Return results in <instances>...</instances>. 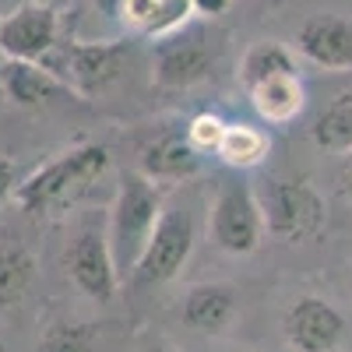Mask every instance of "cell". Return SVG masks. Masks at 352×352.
Listing matches in <instances>:
<instances>
[{
	"label": "cell",
	"mask_w": 352,
	"mask_h": 352,
	"mask_svg": "<svg viewBox=\"0 0 352 352\" xmlns=\"http://www.w3.org/2000/svg\"><path fill=\"white\" fill-rule=\"evenodd\" d=\"M131 53H134L131 39H109V43L60 39L46 53L43 67H50L67 88H74L78 99H88V96H99L102 88H109L124 74Z\"/></svg>",
	"instance_id": "cell-4"
},
{
	"label": "cell",
	"mask_w": 352,
	"mask_h": 352,
	"mask_svg": "<svg viewBox=\"0 0 352 352\" xmlns=\"http://www.w3.org/2000/svg\"><path fill=\"white\" fill-rule=\"evenodd\" d=\"M268 148H272V138L257 124L229 120L226 131H222L219 148H215V159L229 169H236V173H247V169H257L264 159H268Z\"/></svg>",
	"instance_id": "cell-16"
},
{
	"label": "cell",
	"mask_w": 352,
	"mask_h": 352,
	"mask_svg": "<svg viewBox=\"0 0 352 352\" xmlns=\"http://www.w3.org/2000/svg\"><path fill=\"white\" fill-rule=\"evenodd\" d=\"M190 8H194V18H219L232 8V0H190Z\"/></svg>",
	"instance_id": "cell-24"
},
{
	"label": "cell",
	"mask_w": 352,
	"mask_h": 352,
	"mask_svg": "<svg viewBox=\"0 0 352 352\" xmlns=\"http://www.w3.org/2000/svg\"><path fill=\"white\" fill-rule=\"evenodd\" d=\"M36 352H96V328L81 320H56L39 338Z\"/></svg>",
	"instance_id": "cell-20"
},
{
	"label": "cell",
	"mask_w": 352,
	"mask_h": 352,
	"mask_svg": "<svg viewBox=\"0 0 352 352\" xmlns=\"http://www.w3.org/2000/svg\"><path fill=\"white\" fill-rule=\"evenodd\" d=\"M338 194H342V201L352 208V152H345V159H342V166H338Z\"/></svg>",
	"instance_id": "cell-25"
},
{
	"label": "cell",
	"mask_w": 352,
	"mask_h": 352,
	"mask_svg": "<svg viewBox=\"0 0 352 352\" xmlns=\"http://www.w3.org/2000/svg\"><path fill=\"white\" fill-rule=\"evenodd\" d=\"M197 243V226L194 215L184 208V204H166L148 243H144L138 264H134V282L141 285H162L173 282L176 275L184 272V264L190 261Z\"/></svg>",
	"instance_id": "cell-6"
},
{
	"label": "cell",
	"mask_w": 352,
	"mask_h": 352,
	"mask_svg": "<svg viewBox=\"0 0 352 352\" xmlns=\"http://www.w3.org/2000/svg\"><path fill=\"white\" fill-rule=\"evenodd\" d=\"M310 141L320 152H352V88L335 92L310 120Z\"/></svg>",
	"instance_id": "cell-17"
},
{
	"label": "cell",
	"mask_w": 352,
	"mask_h": 352,
	"mask_svg": "<svg viewBox=\"0 0 352 352\" xmlns=\"http://www.w3.org/2000/svg\"><path fill=\"white\" fill-rule=\"evenodd\" d=\"M64 268L74 289L96 303H109L120 289V268H116V257L109 247V232L99 226H85L71 240L64 254Z\"/></svg>",
	"instance_id": "cell-9"
},
{
	"label": "cell",
	"mask_w": 352,
	"mask_h": 352,
	"mask_svg": "<svg viewBox=\"0 0 352 352\" xmlns=\"http://www.w3.org/2000/svg\"><path fill=\"white\" fill-rule=\"evenodd\" d=\"M36 4H50V0H36Z\"/></svg>",
	"instance_id": "cell-30"
},
{
	"label": "cell",
	"mask_w": 352,
	"mask_h": 352,
	"mask_svg": "<svg viewBox=\"0 0 352 352\" xmlns=\"http://www.w3.org/2000/svg\"><path fill=\"white\" fill-rule=\"evenodd\" d=\"M0 352H8V342H4V335H0Z\"/></svg>",
	"instance_id": "cell-28"
},
{
	"label": "cell",
	"mask_w": 352,
	"mask_h": 352,
	"mask_svg": "<svg viewBox=\"0 0 352 352\" xmlns=\"http://www.w3.org/2000/svg\"><path fill=\"white\" fill-rule=\"evenodd\" d=\"M148 352H173V349H166V345H155V349H148Z\"/></svg>",
	"instance_id": "cell-27"
},
{
	"label": "cell",
	"mask_w": 352,
	"mask_h": 352,
	"mask_svg": "<svg viewBox=\"0 0 352 352\" xmlns=\"http://www.w3.org/2000/svg\"><path fill=\"white\" fill-rule=\"evenodd\" d=\"M264 208L243 176H226L208 212V236L222 254L247 257L264 243Z\"/></svg>",
	"instance_id": "cell-5"
},
{
	"label": "cell",
	"mask_w": 352,
	"mask_h": 352,
	"mask_svg": "<svg viewBox=\"0 0 352 352\" xmlns=\"http://www.w3.org/2000/svg\"><path fill=\"white\" fill-rule=\"evenodd\" d=\"M257 197L264 208V229L278 243L317 240L328 226V201L307 176H272Z\"/></svg>",
	"instance_id": "cell-3"
},
{
	"label": "cell",
	"mask_w": 352,
	"mask_h": 352,
	"mask_svg": "<svg viewBox=\"0 0 352 352\" xmlns=\"http://www.w3.org/2000/svg\"><path fill=\"white\" fill-rule=\"evenodd\" d=\"M349 289H352V261H349Z\"/></svg>",
	"instance_id": "cell-29"
},
{
	"label": "cell",
	"mask_w": 352,
	"mask_h": 352,
	"mask_svg": "<svg viewBox=\"0 0 352 352\" xmlns=\"http://www.w3.org/2000/svg\"><path fill=\"white\" fill-rule=\"evenodd\" d=\"M243 92L250 96L254 113L268 127H289L296 124V116L307 106V88H303V71H278L268 74L254 85H247Z\"/></svg>",
	"instance_id": "cell-14"
},
{
	"label": "cell",
	"mask_w": 352,
	"mask_h": 352,
	"mask_svg": "<svg viewBox=\"0 0 352 352\" xmlns=\"http://www.w3.org/2000/svg\"><path fill=\"white\" fill-rule=\"evenodd\" d=\"M204 159L208 155L190 141L187 127H173V131H162L159 138H152L144 144L138 169L155 184H184L204 169Z\"/></svg>",
	"instance_id": "cell-12"
},
{
	"label": "cell",
	"mask_w": 352,
	"mask_h": 352,
	"mask_svg": "<svg viewBox=\"0 0 352 352\" xmlns=\"http://www.w3.org/2000/svg\"><path fill=\"white\" fill-rule=\"evenodd\" d=\"M236 289L226 285V282H197L184 292V303H180V317L184 324L197 335H219L232 324L236 317Z\"/></svg>",
	"instance_id": "cell-15"
},
{
	"label": "cell",
	"mask_w": 352,
	"mask_h": 352,
	"mask_svg": "<svg viewBox=\"0 0 352 352\" xmlns=\"http://www.w3.org/2000/svg\"><path fill=\"white\" fill-rule=\"evenodd\" d=\"M292 50L317 71L352 74V18L342 11L310 14L292 36Z\"/></svg>",
	"instance_id": "cell-11"
},
{
	"label": "cell",
	"mask_w": 352,
	"mask_h": 352,
	"mask_svg": "<svg viewBox=\"0 0 352 352\" xmlns=\"http://www.w3.org/2000/svg\"><path fill=\"white\" fill-rule=\"evenodd\" d=\"M21 4V0H0V14H8V11H14Z\"/></svg>",
	"instance_id": "cell-26"
},
{
	"label": "cell",
	"mask_w": 352,
	"mask_h": 352,
	"mask_svg": "<svg viewBox=\"0 0 352 352\" xmlns=\"http://www.w3.org/2000/svg\"><path fill=\"white\" fill-rule=\"evenodd\" d=\"M0 92L18 109H43L53 102L78 99L74 88H67L50 67L36 60H8V56L0 64Z\"/></svg>",
	"instance_id": "cell-13"
},
{
	"label": "cell",
	"mask_w": 352,
	"mask_h": 352,
	"mask_svg": "<svg viewBox=\"0 0 352 352\" xmlns=\"http://www.w3.org/2000/svg\"><path fill=\"white\" fill-rule=\"evenodd\" d=\"M226 124H229V120H222L219 113H197L194 120L187 124V134H190V141L197 144V148H201L204 155H215Z\"/></svg>",
	"instance_id": "cell-22"
},
{
	"label": "cell",
	"mask_w": 352,
	"mask_h": 352,
	"mask_svg": "<svg viewBox=\"0 0 352 352\" xmlns=\"http://www.w3.org/2000/svg\"><path fill=\"white\" fill-rule=\"evenodd\" d=\"M109 169V152L96 141H81L56 152L50 162L18 180L14 204L28 215H53L78 204Z\"/></svg>",
	"instance_id": "cell-1"
},
{
	"label": "cell",
	"mask_w": 352,
	"mask_h": 352,
	"mask_svg": "<svg viewBox=\"0 0 352 352\" xmlns=\"http://www.w3.org/2000/svg\"><path fill=\"white\" fill-rule=\"evenodd\" d=\"M162 190L155 180H148L141 169L138 173H124L120 184H116V197H113V208H109V247L116 257V268L120 275L134 272V264L148 243L152 229L162 215Z\"/></svg>",
	"instance_id": "cell-2"
},
{
	"label": "cell",
	"mask_w": 352,
	"mask_h": 352,
	"mask_svg": "<svg viewBox=\"0 0 352 352\" xmlns=\"http://www.w3.org/2000/svg\"><path fill=\"white\" fill-rule=\"evenodd\" d=\"M18 180H21V176H18V166H14L8 155H0V204L14 197Z\"/></svg>",
	"instance_id": "cell-23"
},
{
	"label": "cell",
	"mask_w": 352,
	"mask_h": 352,
	"mask_svg": "<svg viewBox=\"0 0 352 352\" xmlns=\"http://www.w3.org/2000/svg\"><path fill=\"white\" fill-rule=\"evenodd\" d=\"M152 43V71L159 88H194L204 78H212L219 64V43L197 25H184L180 32H169Z\"/></svg>",
	"instance_id": "cell-7"
},
{
	"label": "cell",
	"mask_w": 352,
	"mask_h": 352,
	"mask_svg": "<svg viewBox=\"0 0 352 352\" xmlns=\"http://www.w3.org/2000/svg\"><path fill=\"white\" fill-rule=\"evenodd\" d=\"M56 43H60V14L53 4L21 0L14 11L0 14V53L8 60L43 64Z\"/></svg>",
	"instance_id": "cell-10"
},
{
	"label": "cell",
	"mask_w": 352,
	"mask_h": 352,
	"mask_svg": "<svg viewBox=\"0 0 352 352\" xmlns=\"http://www.w3.org/2000/svg\"><path fill=\"white\" fill-rule=\"evenodd\" d=\"M282 338L292 352H342L349 320L328 296H300L282 317Z\"/></svg>",
	"instance_id": "cell-8"
},
{
	"label": "cell",
	"mask_w": 352,
	"mask_h": 352,
	"mask_svg": "<svg viewBox=\"0 0 352 352\" xmlns=\"http://www.w3.org/2000/svg\"><path fill=\"white\" fill-rule=\"evenodd\" d=\"M36 278V257L18 240H0V307H14L25 300Z\"/></svg>",
	"instance_id": "cell-18"
},
{
	"label": "cell",
	"mask_w": 352,
	"mask_h": 352,
	"mask_svg": "<svg viewBox=\"0 0 352 352\" xmlns=\"http://www.w3.org/2000/svg\"><path fill=\"white\" fill-rule=\"evenodd\" d=\"M278 71H300V56L292 46L285 43H275V39H261L254 43L247 53H243V64H240V85H254L268 74H278Z\"/></svg>",
	"instance_id": "cell-19"
},
{
	"label": "cell",
	"mask_w": 352,
	"mask_h": 352,
	"mask_svg": "<svg viewBox=\"0 0 352 352\" xmlns=\"http://www.w3.org/2000/svg\"><path fill=\"white\" fill-rule=\"evenodd\" d=\"M194 21V8L190 0H159L155 8V18L148 25V32H144V39H162L169 32H180L184 25Z\"/></svg>",
	"instance_id": "cell-21"
}]
</instances>
